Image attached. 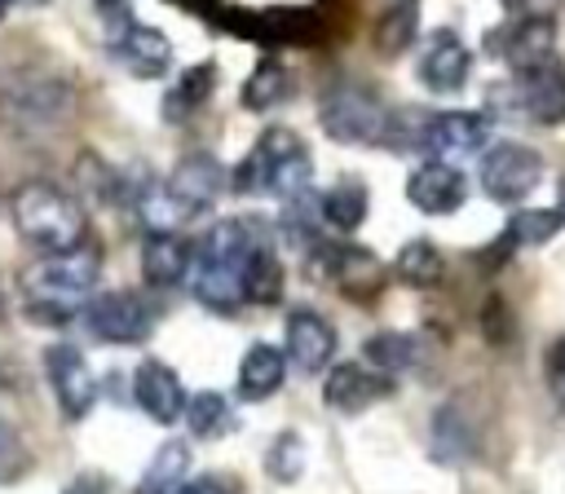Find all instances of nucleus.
I'll return each mask as SVG.
<instances>
[{
	"instance_id": "1",
	"label": "nucleus",
	"mask_w": 565,
	"mask_h": 494,
	"mask_svg": "<svg viewBox=\"0 0 565 494\" xmlns=\"http://www.w3.org/2000/svg\"><path fill=\"white\" fill-rule=\"evenodd\" d=\"M260 247H269V229L256 216L216 221L194 243V265H190L194 296L216 313H230L234 304H243V269Z\"/></svg>"
},
{
	"instance_id": "2",
	"label": "nucleus",
	"mask_w": 565,
	"mask_h": 494,
	"mask_svg": "<svg viewBox=\"0 0 565 494\" xmlns=\"http://www.w3.org/2000/svg\"><path fill=\"white\" fill-rule=\"evenodd\" d=\"M97 247L79 243L71 251L44 256L22 273V291H26V313L40 322H66L93 291L97 282Z\"/></svg>"
},
{
	"instance_id": "3",
	"label": "nucleus",
	"mask_w": 565,
	"mask_h": 494,
	"mask_svg": "<svg viewBox=\"0 0 565 494\" xmlns=\"http://www.w3.org/2000/svg\"><path fill=\"white\" fill-rule=\"evenodd\" d=\"M309 146L291 128H265L247 159L230 172V190L238 194H278L282 203L309 190Z\"/></svg>"
},
{
	"instance_id": "4",
	"label": "nucleus",
	"mask_w": 565,
	"mask_h": 494,
	"mask_svg": "<svg viewBox=\"0 0 565 494\" xmlns=\"http://www.w3.org/2000/svg\"><path fill=\"white\" fill-rule=\"evenodd\" d=\"M13 229L44 256H57L84 243L88 221H84V207L66 190L49 181H26L13 194Z\"/></svg>"
},
{
	"instance_id": "5",
	"label": "nucleus",
	"mask_w": 565,
	"mask_h": 494,
	"mask_svg": "<svg viewBox=\"0 0 565 494\" xmlns=\"http://www.w3.org/2000/svg\"><path fill=\"white\" fill-rule=\"evenodd\" d=\"M318 119L327 128L331 141H344V146H375L388 137V110L384 101L358 84V79H335L322 88L318 97Z\"/></svg>"
},
{
	"instance_id": "6",
	"label": "nucleus",
	"mask_w": 565,
	"mask_h": 494,
	"mask_svg": "<svg viewBox=\"0 0 565 494\" xmlns=\"http://www.w3.org/2000/svg\"><path fill=\"white\" fill-rule=\"evenodd\" d=\"M221 26L247 40H265V44H318L327 35L322 13L313 9H296V4H278V9H216Z\"/></svg>"
},
{
	"instance_id": "7",
	"label": "nucleus",
	"mask_w": 565,
	"mask_h": 494,
	"mask_svg": "<svg viewBox=\"0 0 565 494\" xmlns=\"http://www.w3.org/2000/svg\"><path fill=\"white\" fill-rule=\"evenodd\" d=\"M543 181V154L521 141H499L481 159V190L494 203H521Z\"/></svg>"
},
{
	"instance_id": "8",
	"label": "nucleus",
	"mask_w": 565,
	"mask_h": 494,
	"mask_svg": "<svg viewBox=\"0 0 565 494\" xmlns=\"http://www.w3.org/2000/svg\"><path fill=\"white\" fill-rule=\"evenodd\" d=\"M84 322L106 344H141L150 335V326H154V313L132 291H102V296H93L84 304Z\"/></svg>"
},
{
	"instance_id": "9",
	"label": "nucleus",
	"mask_w": 565,
	"mask_h": 494,
	"mask_svg": "<svg viewBox=\"0 0 565 494\" xmlns=\"http://www.w3.org/2000/svg\"><path fill=\"white\" fill-rule=\"evenodd\" d=\"M225 190H230V172L212 154H185L172 168V176L163 181V194H168V203H172L177 216L207 212Z\"/></svg>"
},
{
	"instance_id": "10",
	"label": "nucleus",
	"mask_w": 565,
	"mask_h": 494,
	"mask_svg": "<svg viewBox=\"0 0 565 494\" xmlns=\"http://www.w3.org/2000/svg\"><path fill=\"white\" fill-rule=\"evenodd\" d=\"M490 132V115L481 110H441V115H424V132H419V150L428 159H463L472 150L486 146Z\"/></svg>"
},
{
	"instance_id": "11",
	"label": "nucleus",
	"mask_w": 565,
	"mask_h": 494,
	"mask_svg": "<svg viewBox=\"0 0 565 494\" xmlns=\"http://www.w3.org/2000/svg\"><path fill=\"white\" fill-rule=\"evenodd\" d=\"M110 57L137 79H159L172 62V44L163 31H154L137 18H124L110 26Z\"/></svg>"
},
{
	"instance_id": "12",
	"label": "nucleus",
	"mask_w": 565,
	"mask_h": 494,
	"mask_svg": "<svg viewBox=\"0 0 565 494\" xmlns=\"http://www.w3.org/2000/svg\"><path fill=\"white\" fill-rule=\"evenodd\" d=\"M44 370H49V384H53V397H57L62 415L84 419L93 410V397H97V384H93V370H88L84 353L75 344H49L44 348Z\"/></svg>"
},
{
	"instance_id": "13",
	"label": "nucleus",
	"mask_w": 565,
	"mask_h": 494,
	"mask_svg": "<svg viewBox=\"0 0 565 494\" xmlns=\"http://www.w3.org/2000/svg\"><path fill=\"white\" fill-rule=\"evenodd\" d=\"M313 265L327 269L331 287H340L349 300H375L384 287V269L366 247H313Z\"/></svg>"
},
{
	"instance_id": "14",
	"label": "nucleus",
	"mask_w": 565,
	"mask_h": 494,
	"mask_svg": "<svg viewBox=\"0 0 565 494\" xmlns=\"http://www.w3.org/2000/svg\"><path fill=\"white\" fill-rule=\"evenodd\" d=\"M512 93H516V110L530 115L534 124H547V128L565 124V66L556 57L521 71Z\"/></svg>"
},
{
	"instance_id": "15",
	"label": "nucleus",
	"mask_w": 565,
	"mask_h": 494,
	"mask_svg": "<svg viewBox=\"0 0 565 494\" xmlns=\"http://www.w3.org/2000/svg\"><path fill=\"white\" fill-rule=\"evenodd\" d=\"M552 44H556V22L552 18H516V22H508L503 31L490 35V53L503 57L516 75L547 62Z\"/></svg>"
},
{
	"instance_id": "16",
	"label": "nucleus",
	"mask_w": 565,
	"mask_h": 494,
	"mask_svg": "<svg viewBox=\"0 0 565 494\" xmlns=\"http://www.w3.org/2000/svg\"><path fill=\"white\" fill-rule=\"evenodd\" d=\"M282 353L305 375L327 370V362L335 357V331H331V322L322 313H313V309H291L287 313V344H282Z\"/></svg>"
},
{
	"instance_id": "17",
	"label": "nucleus",
	"mask_w": 565,
	"mask_h": 494,
	"mask_svg": "<svg viewBox=\"0 0 565 494\" xmlns=\"http://www.w3.org/2000/svg\"><path fill=\"white\" fill-rule=\"evenodd\" d=\"M388 393H393V375H384V370H375L366 362H340L322 384L327 406L344 410V415H358V410H366L371 401H380Z\"/></svg>"
},
{
	"instance_id": "18",
	"label": "nucleus",
	"mask_w": 565,
	"mask_h": 494,
	"mask_svg": "<svg viewBox=\"0 0 565 494\" xmlns=\"http://www.w3.org/2000/svg\"><path fill=\"white\" fill-rule=\"evenodd\" d=\"M406 198H411V207H419V212H428V216H446V212H455V207L468 198V181H463V172H459L455 163L428 159V163H419V168L411 172Z\"/></svg>"
},
{
	"instance_id": "19",
	"label": "nucleus",
	"mask_w": 565,
	"mask_h": 494,
	"mask_svg": "<svg viewBox=\"0 0 565 494\" xmlns=\"http://www.w3.org/2000/svg\"><path fill=\"white\" fill-rule=\"evenodd\" d=\"M468 71H472V53L459 40V31H450V26L446 31H433L428 44H424V53H419V79H424V88L455 93V88H463Z\"/></svg>"
},
{
	"instance_id": "20",
	"label": "nucleus",
	"mask_w": 565,
	"mask_h": 494,
	"mask_svg": "<svg viewBox=\"0 0 565 494\" xmlns=\"http://www.w3.org/2000/svg\"><path fill=\"white\" fill-rule=\"evenodd\" d=\"M194 265V243L181 238L177 229H150L141 243V278L150 287H177L181 278H190Z\"/></svg>"
},
{
	"instance_id": "21",
	"label": "nucleus",
	"mask_w": 565,
	"mask_h": 494,
	"mask_svg": "<svg viewBox=\"0 0 565 494\" xmlns=\"http://www.w3.org/2000/svg\"><path fill=\"white\" fill-rule=\"evenodd\" d=\"M132 397H137V406H141L150 419H159V423H172V419L185 410L181 379H177V370L163 366V362H141V366H137V375H132Z\"/></svg>"
},
{
	"instance_id": "22",
	"label": "nucleus",
	"mask_w": 565,
	"mask_h": 494,
	"mask_svg": "<svg viewBox=\"0 0 565 494\" xmlns=\"http://www.w3.org/2000/svg\"><path fill=\"white\" fill-rule=\"evenodd\" d=\"M282 379H287V353H282V348H274V344H252V348L243 353V362H238V393H243L247 401L274 397V393L282 388Z\"/></svg>"
},
{
	"instance_id": "23",
	"label": "nucleus",
	"mask_w": 565,
	"mask_h": 494,
	"mask_svg": "<svg viewBox=\"0 0 565 494\" xmlns=\"http://www.w3.org/2000/svg\"><path fill=\"white\" fill-rule=\"evenodd\" d=\"M415 31H419V0H393L380 13V22L371 26V44L380 57H402L411 49Z\"/></svg>"
},
{
	"instance_id": "24",
	"label": "nucleus",
	"mask_w": 565,
	"mask_h": 494,
	"mask_svg": "<svg viewBox=\"0 0 565 494\" xmlns=\"http://www.w3.org/2000/svg\"><path fill=\"white\" fill-rule=\"evenodd\" d=\"M318 212H322V225L340 229V234H353L362 221H366V185L358 176H340L322 198H318Z\"/></svg>"
},
{
	"instance_id": "25",
	"label": "nucleus",
	"mask_w": 565,
	"mask_h": 494,
	"mask_svg": "<svg viewBox=\"0 0 565 494\" xmlns=\"http://www.w3.org/2000/svg\"><path fill=\"white\" fill-rule=\"evenodd\" d=\"M415 357H419V344L406 331H375V335L362 340V362L375 366V370H384V375L411 370Z\"/></svg>"
},
{
	"instance_id": "26",
	"label": "nucleus",
	"mask_w": 565,
	"mask_h": 494,
	"mask_svg": "<svg viewBox=\"0 0 565 494\" xmlns=\"http://www.w3.org/2000/svg\"><path fill=\"white\" fill-rule=\"evenodd\" d=\"M212 88H216V66H212V62L190 66V71L172 84V93L163 97V115H168V119H185L190 110H199V106L212 97Z\"/></svg>"
},
{
	"instance_id": "27",
	"label": "nucleus",
	"mask_w": 565,
	"mask_h": 494,
	"mask_svg": "<svg viewBox=\"0 0 565 494\" xmlns=\"http://www.w3.org/2000/svg\"><path fill=\"white\" fill-rule=\"evenodd\" d=\"M287 93H291V75L274 62V57H265V62H256V71L247 75V84H243V106L247 110H274V106H282L287 101Z\"/></svg>"
},
{
	"instance_id": "28",
	"label": "nucleus",
	"mask_w": 565,
	"mask_h": 494,
	"mask_svg": "<svg viewBox=\"0 0 565 494\" xmlns=\"http://www.w3.org/2000/svg\"><path fill=\"white\" fill-rule=\"evenodd\" d=\"M185 468H190V450H185L181 441L159 445V454L150 459V468H146L141 485H137V494H177V490L185 485Z\"/></svg>"
},
{
	"instance_id": "29",
	"label": "nucleus",
	"mask_w": 565,
	"mask_h": 494,
	"mask_svg": "<svg viewBox=\"0 0 565 494\" xmlns=\"http://www.w3.org/2000/svg\"><path fill=\"white\" fill-rule=\"evenodd\" d=\"M243 300L247 304H278L282 300V265L269 247L252 251V260L243 269Z\"/></svg>"
},
{
	"instance_id": "30",
	"label": "nucleus",
	"mask_w": 565,
	"mask_h": 494,
	"mask_svg": "<svg viewBox=\"0 0 565 494\" xmlns=\"http://www.w3.org/2000/svg\"><path fill=\"white\" fill-rule=\"evenodd\" d=\"M565 229V212L561 207H521L512 221H508V238L516 247H539V243H552L556 234Z\"/></svg>"
},
{
	"instance_id": "31",
	"label": "nucleus",
	"mask_w": 565,
	"mask_h": 494,
	"mask_svg": "<svg viewBox=\"0 0 565 494\" xmlns=\"http://www.w3.org/2000/svg\"><path fill=\"white\" fill-rule=\"evenodd\" d=\"M441 251L428 243V238H411L402 251H397V278L406 287H437L441 282Z\"/></svg>"
},
{
	"instance_id": "32",
	"label": "nucleus",
	"mask_w": 565,
	"mask_h": 494,
	"mask_svg": "<svg viewBox=\"0 0 565 494\" xmlns=\"http://www.w3.org/2000/svg\"><path fill=\"white\" fill-rule=\"evenodd\" d=\"M225 419H230V406H225V397L212 393V388H203V393H194V397L185 401V423H190L194 437H221Z\"/></svg>"
},
{
	"instance_id": "33",
	"label": "nucleus",
	"mask_w": 565,
	"mask_h": 494,
	"mask_svg": "<svg viewBox=\"0 0 565 494\" xmlns=\"http://www.w3.org/2000/svg\"><path fill=\"white\" fill-rule=\"evenodd\" d=\"M265 472H269L278 485L300 481V472H305V441H300L296 432H278V441L265 450Z\"/></svg>"
},
{
	"instance_id": "34",
	"label": "nucleus",
	"mask_w": 565,
	"mask_h": 494,
	"mask_svg": "<svg viewBox=\"0 0 565 494\" xmlns=\"http://www.w3.org/2000/svg\"><path fill=\"white\" fill-rule=\"evenodd\" d=\"M543 375H547V388H552V397L565 406V335L547 348V366H543Z\"/></svg>"
},
{
	"instance_id": "35",
	"label": "nucleus",
	"mask_w": 565,
	"mask_h": 494,
	"mask_svg": "<svg viewBox=\"0 0 565 494\" xmlns=\"http://www.w3.org/2000/svg\"><path fill=\"white\" fill-rule=\"evenodd\" d=\"M0 468L4 472H13V468H22V441H18V432L0 419Z\"/></svg>"
},
{
	"instance_id": "36",
	"label": "nucleus",
	"mask_w": 565,
	"mask_h": 494,
	"mask_svg": "<svg viewBox=\"0 0 565 494\" xmlns=\"http://www.w3.org/2000/svg\"><path fill=\"white\" fill-rule=\"evenodd\" d=\"M516 18H556L561 0H503Z\"/></svg>"
},
{
	"instance_id": "37",
	"label": "nucleus",
	"mask_w": 565,
	"mask_h": 494,
	"mask_svg": "<svg viewBox=\"0 0 565 494\" xmlns=\"http://www.w3.org/2000/svg\"><path fill=\"white\" fill-rule=\"evenodd\" d=\"M62 494H106V485H102V476H88V472H84V476H75Z\"/></svg>"
},
{
	"instance_id": "38",
	"label": "nucleus",
	"mask_w": 565,
	"mask_h": 494,
	"mask_svg": "<svg viewBox=\"0 0 565 494\" xmlns=\"http://www.w3.org/2000/svg\"><path fill=\"white\" fill-rule=\"evenodd\" d=\"M97 4H102V13H106V22H110V26L128 18V9H124V0H97Z\"/></svg>"
},
{
	"instance_id": "39",
	"label": "nucleus",
	"mask_w": 565,
	"mask_h": 494,
	"mask_svg": "<svg viewBox=\"0 0 565 494\" xmlns=\"http://www.w3.org/2000/svg\"><path fill=\"white\" fill-rule=\"evenodd\" d=\"M177 494H225L216 481H194V485H181Z\"/></svg>"
},
{
	"instance_id": "40",
	"label": "nucleus",
	"mask_w": 565,
	"mask_h": 494,
	"mask_svg": "<svg viewBox=\"0 0 565 494\" xmlns=\"http://www.w3.org/2000/svg\"><path fill=\"white\" fill-rule=\"evenodd\" d=\"M177 4H185V9H199L203 18H216V0H177Z\"/></svg>"
},
{
	"instance_id": "41",
	"label": "nucleus",
	"mask_w": 565,
	"mask_h": 494,
	"mask_svg": "<svg viewBox=\"0 0 565 494\" xmlns=\"http://www.w3.org/2000/svg\"><path fill=\"white\" fill-rule=\"evenodd\" d=\"M9 4H13V0H0V22H4V13H9Z\"/></svg>"
},
{
	"instance_id": "42",
	"label": "nucleus",
	"mask_w": 565,
	"mask_h": 494,
	"mask_svg": "<svg viewBox=\"0 0 565 494\" xmlns=\"http://www.w3.org/2000/svg\"><path fill=\"white\" fill-rule=\"evenodd\" d=\"M18 4H31L35 9V4H49V0H18Z\"/></svg>"
},
{
	"instance_id": "43",
	"label": "nucleus",
	"mask_w": 565,
	"mask_h": 494,
	"mask_svg": "<svg viewBox=\"0 0 565 494\" xmlns=\"http://www.w3.org/2000/svg\"><path fill=\"white\" fill-rule=\"evenodd\" d=\"M561 212H565V181H561Z\"/></svg>"
}]
</instances>
